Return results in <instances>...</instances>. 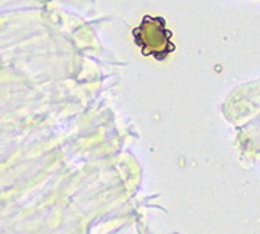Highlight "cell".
<instances>
[{
  "instance_id": "6da1fadb",
  "label": "cell",
  "mask_w": 260,
  "mask_h": 234,
  "mask_svg": "<svg viewBox=\"0 0 260 234\" xmlns=\"http://www.w3.org/2000/svg\"><path fill=\"white\" fill-rule=\"evenodd\" d=\"M172 36L173 33L162 16H144L140 25L133 30V39L140 47L142 55L153 56L156 61H164L176 50Z\"/></svg>"
}]
</instances>
